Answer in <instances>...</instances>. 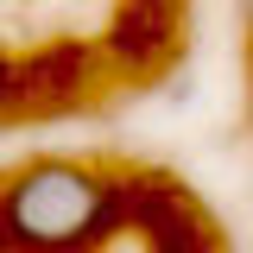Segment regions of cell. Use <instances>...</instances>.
Masks as SVG:
<instances>
[{
  "instance_id": "6da1fadb",
  "label": "cell",
  "mask_w": 253,
  "mask_h": 253,
  "mask_svg": "<svg viewBox=\"0 0 253 253\" xmlns=\"http://www.w3.org/2000/svg\"><path fill=\"white\" fill-rule=\"evenodd\" d=\"M121 228V184L83 158H32L0 184V247L95 253Z\"/></svg>"
},
{
  "instance_id": "7a4b0ae2",
  "label": "cell",
  "mask_w": 253,
  "mask_h": 253,
  "mask_svg": "<svg viewBox=\"0 0 253 253\" xmlns=\"http://www.w3.org/2000/svg\"><path fill=\"white\" fill-rule=\"evenodd\" d=\"M234 13H241V19H247V32H253V0H234Z\"/></svg>"
}]
</instances>
